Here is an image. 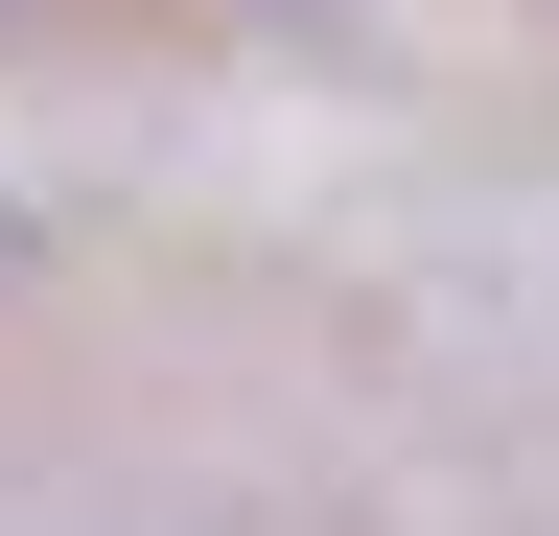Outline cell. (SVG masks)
<instances>
[{"mask_svg":"<svg viewBox=\"0 0 559 536\" xmlns=\"http://www.w3.org/2000/svg\"><path fill=\"white\" fill-rule=\"evenodd\" d=\"M0 24H24V0H0Z\"/></svg>","mask_w":559,"mask_h":536,"instance_id":"1","label":"cell"}]
</instances>
